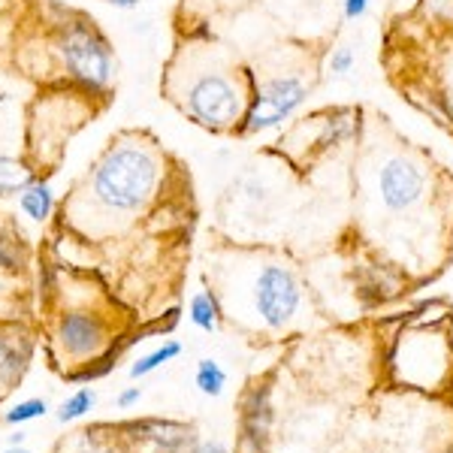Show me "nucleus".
<instances>
[{
    "mask_svg": "<svg viewBox=\"0 0 453 453\" xmlns=\"http://www.w3.org/2000/svg\"><path fill=\"white\" fill-rule=\"evenodd\" d=\"M354 170L360 218L387 242H414V233H438L426 215L441 209L444 194H453V179L426 149L399 136L381 112L360 127Z\"/></svg>",
    "mask_w": 453,
    "mask_h": 453,
    "instance_id": "1",
    "label": "nucleus"
},
{
    "mask_svg": "<svg viewBox=\"0 0 453 453\" xmlns=\"http://www.w3.org/2000/svg\"><path fill=\"white\" fill-rule=\"evenodd\" d=\"M211 281L224 320L254 335H288L311 320V296L303 273L275 248L226 245L209 257Z\"/></svg>",
    "mask_w": 453,
    "mask_h": 453,
    "instance_id": "2",
    "label": "nucleus"
},
{
    "mask_svg": "<svg viewBox=\"0 0 453 453\" xmlns=\"http://www.w3.org/2000/svg\"><path fill=\"white\" fill-rule=\"evenodd\" d=\"M170 157L155 136L124 130L88 166L85 179L64 203V215L85 236H112L160 200Z\"/></svg>",
    "mask_w": 453,
    "mask_h": 453,
    "instance_id": "3",
    "label": "nucleus"
},
{
    "mask_svg": "<svg viewBox=\"0 0 453 453\" xmlns=\"http://www.w3.org/2000/svg\"><path fill=\"white\" fill-rule=\"evenodd\" d=\"M160 91L196 127L236 136L254 94L251 64L206 27L181 31L164 67Z\"/></svg>",
    "mask_w": 453,
    "mask_h": 453,
    "instance_id": "4",
    "label": "nucleus"
},
{
    "mask_svg": "<svg viewBox=\"0 0 453 453\" xmlns=\"http://www.w3.org/2000/svg\"><path fill=\"white\" fill-rule=\"evenodd\" d=\"M254 73V94L245 121L236 136H260L281 124L294 121L311 100L314 88L324 76V52L311 46H279L263 58Z\"/></svg>",
    "mask_w": 453,
    "mask_h": 453,
    "instance_id": "5",
    "label": "nucleus"
},
{
    "mask_svg": "<svg viewBox=\"0 0 453 453\" xmlns=\"http://www.w3.org/2000/svg\"><path fill=\"white\" fill-rule=\"evenodd\" d=\"M55 58L58 67L73 85L88 97H106L119 79V58L109 42V36L100 31L94 19L85 12L64 10L55 21Z\"/></svg>",
    "mask_w": 453,
    "mask_h": 453,
    "instance_id": "6",
    "label": "nucleus"
},
{
    "mask_svg": "<svg viewBox=\"0 0 453 453\" xmlns=\"http://www.w3.org/2000/svg\"><path fill=\"white\" fill-rule=\"evenodd\" d=\"M360 119H363L360 109H348V106L305 115L279 142L284 160L290 166H311L318 157L333 155V151L345 149V145H357V136H360L363 127Z\"/></svg>",
    "mask_w": 453,
    "mask_h": 453,
    "instance_id": "7",
    "label": "nucleus"
},
{
    "mask_svg": "<svg viewBox=\"0 0 453 453\" xmlns=\"http://www.w3.org/2000/svg\"><path fill=\"white\" fill-rule=\"evenodd\" d=\"M52 339L55 348L64 354V360H70V366H85V363L97 360V357L115 348L106 314L91 309H70L58 314Z\"/></svg>",
    "mask_w": 453,
    "mask_h": 453,
    "instance_id": "8",
    "label": "nucleus"
},
{
    "mask_svg": "<svg viewBox=\"0 0 453 453\" xmlns=\"http://www.w3.org/2000/svg\"><path fill=\"white\" fill-rule=\"evenodd\" d=\"M275 426V405H273V381L257 378L239 396V453H269Z\"/></svg>",
    "mask_w": 453,
    "mask_h": 453,
    "instance_id": "9",
    "label": "nucleus"
},
{
    "mask_svg": "<svg viewBox=\"0 0 453 453\" xmlns=\"http://www.w3.org/2000/svg\"><path fill=\"white\" fill-rule=\"evenodd\" d=\"M124 441L134 448H149L151 453H191L196 448V429L179 420H160V418H142L127 420L119 426Z\"/></svg>",
    "mask_w": 453,
    "mask_h": 453,
    "instance_id": "10",
    "label": "nucleus"
},
{
    "mask_svg": "<svg viewBox=\"0 0 453 453\" xmlns=\"http://www.w3.org/2000/svg\"><path fill=\"white\" fill-rule=\"evenodd\" d=\"M31 357H34L31 333L19 330V326L0 330V402L10 396L21 384V378L27 375Z\"/></svg>",
    "mask_w": 453,
    "mask_h": 453,
    "instance_id": "11",
    "label": "nucleus"
},
{
    "mask_svg": "<svg viewBox=\"0 0 453 453\" xmlns=\"http://www.w3.org/2000/svg\"><path fill=\"white\" fill-rule=\"evenodd\" d=\"M251 4L254 0H181L175 16L185 31H191V27H209V21L221 16H236Z\"/></svg>",
    "mask_w": 453,
    "mask_h": 453,
    "instance_id": "12",
    "label": "nucleus"
},
{
    "mask_svg": "<svg viewBox=\"0 0 453 453\" xmlns=\"http://www.w3.org/2000/svg\"><path fill=\"white\" fill-rule=\"evenodd\" d=\"M188 320L196 326L200 333H218L224 320V309L218 303L215 290H196V294L188 299Z\"/></svg>",
    "mask_w": 453,
    "mask_h": 453,
    "instance_id": "13",
    "label": "nucleus"
},
{
    "mask_svg": "<svg viewBox=\"0 0 453 453\" xmlns=\"http://www.w3.org/2000/svg\"><path fill=\"white\" fill-rule=\"evenodd\" d=\"M19 209L25 218H31L34 224H46L55 211V191L46 179H36L34 185H27L19 194Z\"/></svg>",
    "mask_w": 453,
    "mask_h": 453,
    "instance_id": "14",
    "label": "nucleus"
},
{
    "mask_svg": "<svg viewBox=\"0 0 453 453\" xmlns=\"http://www.w3.org/2000/svg\"><path fill=\"white\" fill-rule=\"evenodd\" d=\"M40 179L27 160L0 155V196H19L27 185Z\"/></svg>",
    "mask_w": 453,
    "mask_h": 453,
    "instance_id": "15",
    "label": "nucleus"
},
{
    "mask_svg": "<svg viewBox=\"0 0 453 453\" xmlns=\"http://www.w3.org/2000/svg\"><path fill=\"white\" fill-rule=\"evenodd\" d=\"M179 354H181V342L166 339L164 345H157L155 350H149V354L136 357V360L130 363V378H145V375H151V372H157L160 366L173 363Z\"/></svg>",
    "mask_w": 453,
    "mask_h": 453,
    "instance_id": "16",
    "label": "nucleus"
},
{
    "mask_svg": "<svg viewBox=\"0 0 453 453\" xmlns=\"http://www.w3.org/2000/svg\"><path fill=\"white\" fill-rule=\"evenodd\" d=\"M194 384H196V390H200L203 396L218 399L224 393V387H226V372H224V366L218 360L203 357V360L196 363V369H194Z\"/></svg>",
    "mask_w": 453,
    "mask_h": 453,
    "instance_id": "17",
    "label": "nucleus"
},
{
    "mask_svg": "<svg viewBox=\"0 0 453 453\" xmlns=\"http://www.w3.org/2000/svg\"><path fill=\"white\" fill-rule=\"evenodd\" d=\"M94 405H97V393L91 390V387H79L76 393H70L67 399L61 402V408H58V423H76L82 420L85 414L94 411Z\"/></svg>",
    "mask_w": 453,
    "mask_h": 453,
    "instance_id": "18",
    "label": "nucleus"
},
{
    "mask_svg": "<svg viewBox=\"0 0 453 453\" xmlns=\"http://www.w3.org/2000/svg\"><path fill=\"white\" fill-rule=\"evenodd\" d=\"M27 263V248L21 236L10 230H0V269L4 273H21Z\"/></svg>",
    "mask_w": 453,
    "mask_h": 453,
    "instance_id": "19",
    "label": "nucleus"
},
{
    "mask_svg": "<svg viewBox=\"0 0 453 453\" xmlns=\"http://www.w3.org/2000/svg\"><path fill=\"white\" fill-rule=\"evenodd\" d=\"M49 414V402L46 399H21L16 402V405H10L4 411V423L6 426H25V423H31V420H40V418H46Z\"/></svg>",
    "mask_w": 453,
    "mask_h": 453,
    "instance_id": "20",
    "label": "nucleus"
},
{
    "mask_svg": "<svg viewBox=\"0 0 453 453\" xmlns=\"http://www.w3.org/2000/svg\"><path fill=\"white\" fill-rule=\"evenodd\" d=\"M357 64V52L348 46V42H339V46H330L324 52V76L333 79H345Z\"/></svg>",
    "mask_w": 453,
    "mask_h": 453,
    "instance_id": "21",
    "label": "nucleus"
},
{
    "mask_svg": "<svg viewBox=\"0 0 453 453\" xmlns=\"http://www.w3.org/2000/svg\"><path fill=\"white\" fill-rule=\"evenodd\" d=\"M115 357H119V350H106L104 357H97V360H91V363H85L82 369H76V372H67V381L70 384H91V381H97V378H106L109 372L115 369Z\"/></svg>",
    "mask_w": 453,
    "mask_h": 453,
    "instance_id": "22",
    "label": "nucleus"
},
{
    "mask_svg": "<svg viewBox=\"0 0 453 453\" xmlns=\"http://www.w3.org/2000/svg\"><path fill=\"white\" fill-rule=\"evenodd\" d=\"M372 0H342V19L345 21H360L369 12Z\"/></svg>",
    "mask_w": 453,
    "mask_h": 453,
    "instance_id": "23",
    "label": "nucleus"
},
{
    "mask_svg": "<svg viewBox=\"0 0 453 453\" xmlns=\"http://www.w3.org/2000/svg\"><path fill=\"white\" fill-rule=\"evenodd\" d=\"M40 294L42 296H55V290H58V279H55V266L52 263H42V269H40Z\"/></svg>",
    "mask_w": 453,
    "mask_h": 453,
    "instance_id": "24",
    "label": "nucleus"
},
{
    "mask_svg": "<svg viewBox=\"0 0 453 453\" xmlns=\"http://www.w3.org/2000/svg\"><path fill=\"white\" fill-rule=\"evenodd\" d=\"M140 399H142V387H124L119 396H115V405H119L121 411H127V408H134Z\"/></svg>",
    "mask_w": 453,
    "mask_h": 453,
    "instance_id": "25",
    "label": "nucleus"
},
{
    "mask_svg": "<svg viewBox=\"0 0 453 453\" xmlns=\"http://www.w3.org/2000/svg\"><path fill=\"white\" fill-rule=\"evenodd\" d=\"M191 453H230V450L221 441H196V448Z\"/></svg>",
    "mask_w": 453,
    "mask_h": 453,
    "instance_id": "26",
    "label": "nucleus"
},
{
    "mask_svg": "<svg viewBox=\"0 0 453 453\" xmlns=\"http://www.w3.org/2000/svg\"><path fill=\"white\" fill-rule=\"evenodd\" d=\"M104 4L115 6V10H136V6L145 4V0H104Z\"/></svg>",
    "mask_w": 453,
    "mask_h": 453,
    "instance_id": "27",
    "label": "nucleus"
},
{
    "mask_svg": "<svg viewBox=\"0 0 453 453\" xmlns=\"http://www.w3.org/2000/svg\"><path fill=\"white\" fill-rule=\"evenodd\" d=\"M27 441V433L21 426H16V433H12L10 438H6V444H10V448H21V444Z\"/></svg>",
    "mask_w": 453,
    "mask_h": 453,
    "instance_id": "28",
    "label": "nucleus"
},
{
    "mask_svg": "<svg viewBox=\"0 0 453 453\" xmlns=\"http://www.w3.org/2000/svg\"><path fill=\"white\" fill-rule=\"evenodd\" d=\"M4 453H34V450H27L25 444H21V448H6Z\"/></svg>",
    "mask_w": 453,
    "mask_h": 453,
    "instance_id": "29",
    "label": "nucleus"
},
{
    "mask_svg": "<svg viewBox=\"0 0 453 453\" xmlns=\"http://www.w3.org/2000/svg\"><path fill=\"white\" fill-rule=\"evenodd\" d=\"M450 453H453V450H450Z\"/></svg>",
    "mask_w": 453,
    "mask_h": 453,
    "instance_id": "30",
    "label": "nucleus"
}]
</instances>
